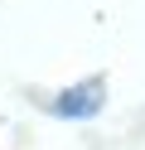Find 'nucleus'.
<instances>
[{"mask_svg": "<svg viewBox=\"0 0 145 150\" xmlns=\"http://www.w3.org/2000/svg\"><path fill=\"white\" fill-rule=\"evenodd\" d=\"M102 107H106V78H102V73H92V78L63 87L53 102H48V111L63 116V121H92Z\"/></svg>", "mask_w": 145, "mask_h": 150, "instance_id": "nucleus-1", "label": "nucleus"}]
</instances>
